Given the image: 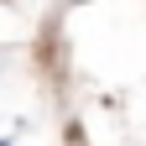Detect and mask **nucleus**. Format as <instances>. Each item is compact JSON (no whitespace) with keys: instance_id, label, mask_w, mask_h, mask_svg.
I'll return each instance as SVG.
<instances>
[{"instance_id":"obj_1","label":"nucleus","mask_w":146,"mask_h":146,"mask_svg":"<svg viewBox=\"0 0 146 146\" xmlns=\"http://www.w3.org/2000/svg\"><path fill=\"white\" fill-rule=\"evenodd\" d=\"M0 146H5V141H0Z\"/></svg>"}]
</instances>
